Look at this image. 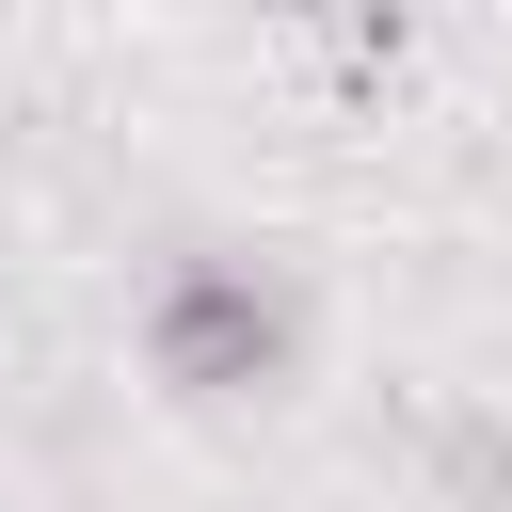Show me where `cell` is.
I'll return each mask as SVG.
<instances>
[{"label": "cell", "instance_id": "obj_2", "mask_svg": "<svg viewBox=\"0 0 512 512\" xmlns=\"http://www.w3.org/2000/svg\"><path fill=\"white\" fill-rule=\"evenodd\" d=\"M432 480L448 496H512V416H432Z\"/></svg>", "mask_w": 512, "mask_h": 512}, {"label": "cell", "instance_id": "obj_1", "mask_svg": "<svg viewBox=\"0 0 512 512\" xmlns=\"http://www.w3.org/2000/svg\"><path fill=\"white\" fill-rule=\"evenodd\" d=\"M288 352H304V304H288L256 256H176V272L144 288V368H160L176 400H256Z\"/></svg>", "mask_w": 512, "mask_h": 512}]
</instances>
